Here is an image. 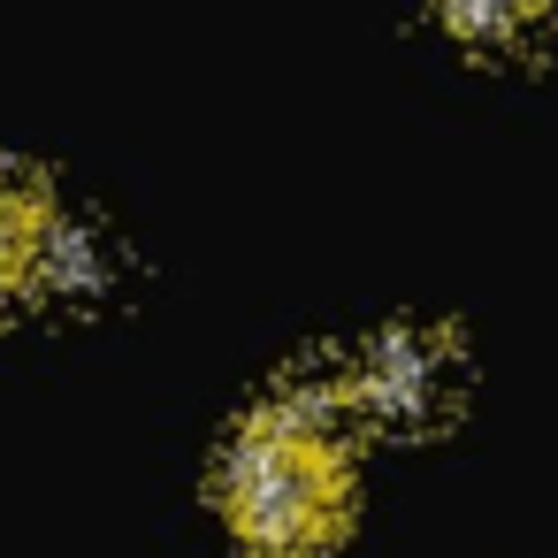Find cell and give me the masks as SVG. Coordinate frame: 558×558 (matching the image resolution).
Returning <instances> with one entry per match:
<instances>
[{
  "mask_svg": "<svg viewBox=\"0 0 558 558\" xmlns=\"http://www.w3.org/2000/svg\"><path fill=\"white\" fill-rule=\"evenodd\" d=\"M352 505V474L329 428V398H276L253 413L222 459V512L260 558H314L337 543Z\"/></svg>",
  "mask_w": 558,
  "mask_h": 558,
  "instance_id": "6da1fadb",
  "label": "cell"
},
{
  "mask_svg": "<svg viewBox=\"0 0 558 558\" xmlns=\"http://www.w3.org/2000/svg\"><path fill=\"white\" fill-rule=\"evenodd\" d=\"M344 390H352L383 428L413 436V428H428V421L444 413V398H451V344L428 337V329H390V337L360 360V375H352Z\"/></svg>",
  "mask_w": 558,
  "mask_h": 558,
  "instance_id": "7a4b0ae2",
  "label": "cell"
},
{
  "mask_svg": "<svg viewBox=\"0 0 558 558\" xmlns=\"http://www.w3.org/2000/svg\"><path fill=\"white\" fill-rule=\"evenodd\" d=\"M47 268V199L32 177L0 169V306Z\"/></svg>",
  "mask_w": 558,
  "mask_h": 558,
  "instance_id": "3957f363",
  "label": "cell"
},
{
  "mask_svg": "<svg viewBox=\"0 0 558 558\" xmlns=\"http://www.w3.org/2000/svg\"><path fill=\"white\" fill-rule=\"evenodd\" d=\"M436 16L459 47H482V54H512L527 39L550 32L558 0H436Z\"/></svg>",
  "mask_w": 558,
  "mask_h": 558,
  "instance_id": "277c9868",
  "label": "cell"
}]
</instances>
